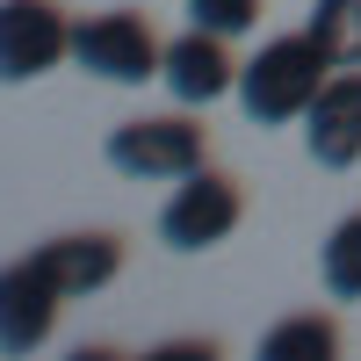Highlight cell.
I'll list each match as a JSON object with an SVG mask.
<instances>
[{
    "mask_svg": "<svg viewBox=\"0 0 361 361\" xmlns=\"http://www.w3.org/2000/svg\"><path fill=\"white\" fill-rule=\"evenodd\" d=\"M333 51H325L311 29H289V37H267L246 66H238V109H246V123L260 130H282V123H304L318 87L333 80Z\"/></svg>",
    "mask_w": 361,
    "mask_h": 361,
    "instance_id": "cell-1",
    "label": "cell"
},
{
    "mask_svg": "<svg viewBox=\"0 0 361 361\" xmlns=\"http://www.w3.org/2000/svg\"><path fill=\"white\" fill-rule=\"evenodd\" d=\"M73 58L80 73H94L109 87H145L166 66V37L137 8H102V15H73Z\"/></svg>",
    "mask_w": 361,
    "mask_h": 361,
    "instance_id": "cell-2",
    "label": "cell"
},
{
    "mask_svg": "<svg viewBox=\"0 0 361 361\" xmlns=\"http://www.w3.org/2000/svg\"><path fill=\"white\" fill-rule=\"evenodd\" d=\"M109 166L130 173V180H180L209 166V130L195 109H166V116H130V123L109 130Z\"/></svg>",
    "mask_w": 361,
    "mask_h": 361,
    "instance_id": "cell-3",
    "label": "cell"
},
{
    "mask_svg": "<svg viewBox=\"0 0 361 361\" xmlns=\"http://www.w3.org/2000/svg\"><path fill=\"white\" fill-rule=\"evenodd\" d=\"M246 224V188L224 166H195L173 180V195L159 202V246L173 253H209Z\"/></svg>",
    "mask_w": 361,
    "mask_h": 361,
    "instance_id": "cell-4",
    "label": "cell"
},
{
    "mask_svg": "<svg viewBox=\"0 0 361 361\" xmlns=\"http://www.w3.org/2000/svg\"><path fill=\"white\" fill-rule=\"evenodd\" d=\"M58 58H73V15L58 0H0V73L44 80Z\"/></svg>",
    "mask_w": 361,
    "mask_h": 361,
    "instance_id": "cell-5",
    "label": "cell"
},
{
    "mask_svg": "<svg viewBox=\"0 0 361 361\" xmlns=\"http://www.w3.org/2000/svg\"><path fill=\"white\" fill-rule=\"evenodd\" d=\"M159 87L180 102V109H209L238 94V58H231V37H217V29H180V37H166V66H159Z\"/></svg>",
    "mask_w": 361,
    "mask_h": 361,
    "instance_id": "cell-6",
    "label": "cell"
},
{
    "mask_svg": "<svg viewBox=\"0 0 361 361\" xmlns=\"http://www.w3.org/2000/svg\"><path fill=\"white\" fill-rule=\"evenodd\" d=\"M304 152L325 173L361 166V66H340L333 80L318 87V102L304 116Z\"/></svg>",
    "mask_w": 361,
    "mask_h": 361,
    "instance_id": "cell-7",
    "label": "cell"
},
{
    "mask_svg": "<svg viewBox=\"0 0 361 361\" xmlns=\"http://www.w3.org/2000/svg\"><path fill=\"white\" fill-rule=\"evenodd\" d=\"M58 304H66V289H58L37 260H15L8 275H0V347H8L15 361L37 354V347H51Z\"/></svg>",
    "mask_w": 361,
    "mask_h": 361,
    "instance_id": "cell-8",
    "label": "cell"
},
{
    "mask_svg": "<svg viewBox=\"0 0 361 361\" xmlns=\"http://www.w3.org/2000/svg\"><path fill=\"white\" fill-rule=\"evenodd\" d=\"M29 260H37L44 275L66 289V304H73V296H94V289H109L116 275H123V238L116 231H58Z\"/></svg>",
    "mask_w": 361,
    "mask_h": 361,
    "instance_id": "cell-9",
    "label": "cell"
},
{
    "mask_svg": "<svg viewBox=\"0 0 361 361\" xmlns=\"http://www.w3.org/2000/svg\"><path fill=\"white\" fill-rule=\"evenodd\" d=\"M260 354L267 361H333L340 354V325L325 311H296V318H282V325L260 333Z\"/></svg>",
    "mask_w": 361,
    "mask_h": 361,
    "instance_id": "cell-10",
    "label": "cell"
},
{
    "mask_svg": "<svg viewBox=\"0 0 361 361\" xmlns=\"http://www.w3.org/2000/svg\"><path fill=\"white\" fill-rule=\"evenodd\" d=\"M318 282L333 304H361V209H347V217L325 231L318 246Z\"/></svg>",
    "mask_w": 361,
    "mask_h": 361,
    "instance_id": "cell-11",
    "label": "cell"
},
{
    "mask_svg": "<svg viewBox=\"0 0 361 361\" xmlns=\"http://www.w3.org/2000/svg\"><path fill=\"white\" fill-rule=\"evenodd\" d=\"M304 29L333 51V66H361V0H311Z\"/></svg>",
    "mask_w": 361,
    "mask_h": 361,
    "instance_id": "cell-12",
    "label": "cell"
},
{
    "mask_svg": "<svg viewBox=\"0 0 361 361\" xmlns=\"http://www.w3.org/2000/svg\"><path fill=\"white\" fill-rule=\"evenodd\" d=\"M267 0H188V22L195 29H217V37H246V29L260 22Z\"/></svg>",
    "mask_w": 361,
    "mask_h": 361,
    "instance_id": "cell-13",
    "label": "cell"
}]
</instances>
